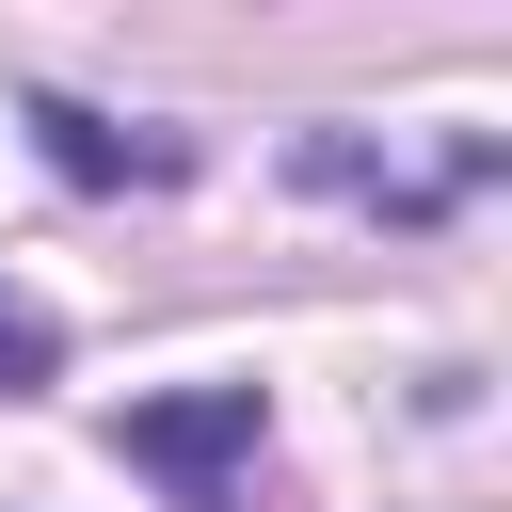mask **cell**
<instances>
[{
	"label": "cell",
	"instance_id": "cell-3",
	"mask_svg": "<svg viewBox=\"0 0 512 512\" xmlns=\"http://www.w3.org/2000/svg\"><path fill=\"white\" fill-rule=\"evenodd\" d=\"M48 368H64V336H48V320H32V304H16V288H0V400H32V384H48Z\"/></svg>",
	"mask_w": 512,
	"mask_h": 512
},
{
	"label": "cell",
	"instance_id": "cell-1",
	"mask_svg": "<svg viewBox=\"0 0 512 512\" xmlns=\"http://www.w3.org/2000/svg\"><path fill=\"white\" fill-rule=\"evenodd\" d=\"M112 448L144 480H176V512H240V464L272 448V400L256 384H176V400H128Z\"/></svg>",
	"mask_w": 512,
	"mask_h": 512
},
{
	"label": "cell",
	"instance_id": "cell-2",
	"mask_svg": "<svg viewBox=\"0 0 512 512\" xmlns=\"http://www.w3.org/2000/svg\"><path fill=\"white\" fill-rule=\"evenodd\" d=\"M16 128H32V144H48V176H80V192H176V176H192V144H176V128H112V112H80V96H32Z\"/></svg>",
	"mask_w": 512,
	"mask_h": 512
}]
</instances>
